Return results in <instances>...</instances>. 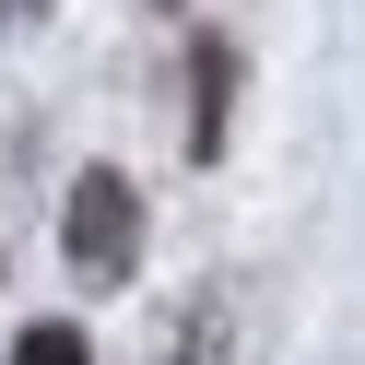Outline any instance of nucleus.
<instances>
[{"mask_svg": "<svg viewBox=\"0 0 365 365\" xmlns=\"http://www.w3.org/2000/svg\"><path fill=\"white\" fill-rule=\"evenodd\" d=\"M0 12H24V0H0Z\"/></svg>", "mask_w": 365, "mask_h": 365, "instance_id": "4", "label": "nucleus"}, {"mask_svg": "<svg viewBox=\"0 0 365 365\" xmlns=\"http://www.w3.org/2000/svg\"><path fill=\"white\" fill-rule=\"evenodd\" d=\"M12 365H95V354H83V330H71V318H36V330L12 341Z\"/></svg>", "mask_w": 365, "mask_h": 365, "instance_id": "3", "label": "nucleus"}, {"mask_svg": "<svg viewBox=\"0 0 365 365\" xmlns=\"http://www.w3.org/2000/svg\"><path fill=\"white\" fill-rule=\"evenodd\" d=\"M59 247H71L83 283H130V271H142V189H130L118 165H95L71 189V212H59Z\"/></svg>", "mask_w": 365, "mask_h": 365, "instance_id": "1", "label": "nucleus"}, {"mask_svg": "<svg viewBox=\"0 0 365 365\" xmlns=\"http://www.w3.org/2000/svg\"><path fill=\"white\" fill-rule=\"evenodd\" d=\"M177 365H236V307H224V294L177 330Z\"/></svg>", "mask_w": 365, "mask_h": 365, "instance_id": "2", "label": "nucleus"}]
</instances>
